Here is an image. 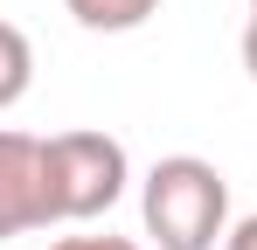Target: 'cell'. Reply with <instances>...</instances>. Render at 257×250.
I'll return each instance as SVG.
<instances>
[{
    "label": "cell",
    "instance_id": "1",
    "mask_svg": "<svg viewBox=\"0 0 257 250\" xmlns=\"http://www.w3.org/2000/svg\"><path fill=\"white\" fill-rule=\"evenodd\" d=\"M139 215L160 250H215L229 236V181L202 153H167L139 188Z\"/></svg>",
    "mask_w": 257,
    "mask_h": 250
},
{
    "label": "cell",
    "instance_id": "7",
    "mask_svg": "<svg viewBox=\"0 0 257 250\" xmlns=\"http://www.w3.org/2000/svg\"><path fill=\"white\" fill-rule=\"evenodd\" d=\"M222 250H257V215H243V222H229V236H222Z\"/></svg>",
    "mask_w": 257,
    "mask_h": 250
},
{
    "label": "cell",
    "instance_id": "3",
    "mask_svg": "<svg viewBox=\"0 0 257 250\" xmlns=\"http://www.w3.org/2000/svg\"><path fill=\"white\" fill-rule=\"evenodd\" d=\"M49 222L56 215H49V181H42V139L0 125V243L49 229Z\"/></svg>",
    "mask_w": 257,
    "mask_h": 250
},
{
    "label": "cell",
    "instance_id": "6",
    "mask_svg": "<svg viewBox=\"0 0 257 250\" xmlns=\"http://www.w3.org/2000/svg\"><path fill=\"white\" fill-rule=\"evenodd\" d=\"M49 250H139L132 236H63V243H49Z\"/></svg>",
    "mask_w": 257,
    "mask_h": 250
},
{
    "label": "cell",
    "instance_id": "9",
    "mask_svg": "<svg viewBox=\"0 0 257 250\" xmlns=\"http://www.w3.org/2000/svg\"><path fill=\"white\" fill-rule=\"evenodd\" d=\"M250 14H257V0H250Z\"/></svg>",
    "mask_w": 257,
    "mask_h": 250
},
{
    "label": "cell",
    "instance_id": "4",
    "mask_svg": "<svg viewBox=\"0 0 257 250\" xmlns=\"http://www.w3.org/2000/svg\"><path fill=\"white\" fill-rule=\"evenodd\" d=\"M63 7L84 21L90 35H132V28H146L160 14V0H63Z\"/></svg>",
    "mask_w": 257,
    "mask_h": 250
},
{
    "label": "cell",
    "instance_id": "2",
    "mask_svg": "<svg viewBox=\"0 0 257 250\" xmlns=\"http://www.w3.org/2000/svg\"><path fill=\"white\" fill-rule=\"evenodd\" d=\"M42 181L56 222H90L125 195L132 167L111 132H56V139H42Z\"/></svg>",
    "mask_w": 257,
    "mask_h": 250
},
{
    "label": "cell",
    "instance_id": "5",
    "mask_svg": "<svg viewBox=\"0 0 257 250\" xmlns=\"http://www.w3.org/2000/svg\"><path fill=\"white\" fill-rule=\"evenodd\" d=\"M28 83H35V49H28V35H21L14 21H0V111L21 104Z\"/></svg>",
    "mask_w": 257,
    "mask_h": 250
},
{
    "label": "cell",
    "instance_id": "8",
    "mask_svg": "<svg viewBox=\"0 0 257 250\" xmlns=\"http://www.w3.org/2000/svg\"><path fill=\"white\" fill-rule=\"evenodd\" d=\"M243 70L257 77V14H250V28H243Z\"/></svg>",
    "mask_w": 257,
    "mask_h": 250
}]
</instances>
